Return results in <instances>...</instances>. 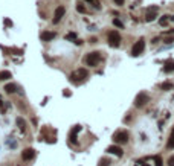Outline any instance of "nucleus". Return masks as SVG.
<instances>
[{
    "label": "nucleus",
    "mask_w": 174,
    "mask_h": 166,
    "mask_svg": "<svg viewBox=\"0 0 174 166\" xmlns=\"http://www.w3.org/2000/svg\"><path fill=\"white\" fill-rule=\"evenodd\" d=\"M87 76H89V72L86 70V69H78V70H75V72H72L70 73V81L72 82H83L86 78H87Z\"/></svg>",
    "instance_id": "obj_1"
},
{
    "label": "nucleus",
    "mask_w": 174,
    "mask_h": 166,
    "mask_svg": "<svg viewBox=\"0 0 174 166\" xmlns=\"http://www.w3.org/2000/svg\"><path fill=\"white\" fill-rule=\"evenodd\" d=\"M99 61H101V54L99 52H90L86 57V64L90 66V67H95Z\"/></svg>",
    "instance_id": "obj_2"
},
{
    "label": "nucleus",
    "mask_w": 174,
    "mask_h": 166,
    "mask_svg": "<svg viewBox=\"0 0 174 166\" xmlns=\"http://www.w3.org/2000/svg\"><path fill=\"white\" fill-rule=\"evenodd\" d=\"M107 40H109V44L112 47H118L119 44H121V35H119L118 31H112V32H109Z\"/></svg>",
    "instance_id": "obj_3"
},
{
    "label": "nucleus",
    "mask_w": 174,
    "mask_h": 166,
    "mask_svg": "<svg viewBox=\"0 0 174 166\" xmlns=\"http://www.w3.org/2000/svg\"><path fill=\"white\" fill-rule=\"evenodd\" d=\"M144 49H145V41H144V38H141L139 41H136L135 44H133V47H131V55L133 57H139L144 52Z\"/></svg>",
    "instance_id": "obj_4"
},
{
    "label": "nucleus",
    "mask_w": 174,
    "mask_h": 166,
    "mask_svg": "<svg viewBox=\"0 0 174 166\" xmlns=\"http://www.w3.org/2000/svg\"><path fill=\"white\" fill-rule=\"evenodd\" d=\"M113 140L116 143H127L128 142V133L127 131H116L113 134Z\"/></svg>",
    "instance_id": "obj_5"
},
{
    "label": "nucleus",
    "mask_w": 174,
    "mask_h": 166,
    "mask_svg": "<svg viewBox=\"0 0 174 166\" xmlns=\"http://www.w3.org/2000/svg\"><path fill=\"white\" fill-rule=\"evenodd\" d=\"M148 101H150V98H148V95H147V93H139V95L136 96L135 105H136V107H144Z\"/></svg>",
    "instance_id": "obj_6"
},
{
    "label": "nucleus",
    "mask_w": 174,
    "mask_h": 166,
    "mask_svg": "<svg viewBox=\"0 0 174 166\" xmlns=\"http://www.w3.org/2000/svg\"><path fill=\"white\" fill-rule=\"evenodd\" d=\"M64 12H66V9H64V6H58V8L55 9V15H53V20H52V21H53V23H55V24H57V23H58V21H60V20L63 18V15H64Z\"/></svg>",
    "instance_id": "obj_7"
},
{
    "label": "nucleus",
    "mask_w": 174,
    "mask_h": 166,
    "mask_svg": "<svg viewBox=\"0 0 174 166\" xmlns=\"http://www.w3.org/2000/svg\"><path fill=\"white\" fill-rule=\"evenodd\" d=\"M107 152H110V154H115V156H118V157H122V156H124V151L119 148V146H116V145L109 146V148H107Z\"/></svg>",
    "instance_id": "obj_8"
},
{
    "label": "nucleus",
    "mask_w": 174,
    "mask_h": 166,
    "mask_svg": "<svg viewBox=\"0 0 174 166\" xmlns=\"http://www.w3.org/2000/svg\"><path fill=\"white\" fill-rule=\"evenodd\" d=\"M34 156H35V151L32 148H28V149H24L21 152V159L23 160H31V159H34Z\"/></svg>",
    "instance_id": "obj_9"
},
{
    "label": "nucleus",
    "mask_w": 174,
    "mask_h": 166,
    "mask_svg": "<svg viewBox=\"0 0 174 166\" xmlns=\"http://www.w3.org/2000/svg\"><path fill=\"white\" fill-rule=\"evenodd\" d=\"M164 70H165L167 73L174 72V59H167V61H165V64H164Z\"/></svg>",
    "instance_id": "obj_10"
},
{
    "label": "nucleus",
    "mask_w": 174,
    "mask_h": 166,
    "mask_svg": "<svg viewBox=\"0 0 174 166\" xmlns=\"http://www.w3.org/2000/svg\"><path fill=\"white\" fill-rule=\"evenodd\" d=\"M55 37H57L55 32H43L41 35H40V38H41L43 41H50V40H53Z\"/></svg>",
    "instance_id": "obj_11"
},
{
    "label": "nucleus",
    "mask_w": 174,
    "mask_h": 166,
    "mask_svg": "<svg viewBox=\"0 0 174 166\" xmlns=\"http://www.w3.org/2000/svg\"><path fill=\"white\" fill-rule=\"evenodd\" d=\"M156 12H157V8H154L153 9V12H151V9L147 12V15H145V20L147 21H153V20H156Z\"/></svg>",
    "instance_id": "obj_12"
},
{
    "label": "nucleus",
    "mask_w": 174,
    "mask_h": 166,
    "mask_svg": "<svg viewBox=\"0 0 174 166\" xmlns=\"http://www.w3.org/2000/svg\"><path fill=\"white\" fill-rule=\"evenodd\" d=\"M5 90H6V93H16L17 92V85L16 84H6Z\"/></svg>",
    "instance_id": "obj_13"
},
{
    "label": "nucleus",
    "mask_w": 174,
    "mask_h": 166,
    "mask_svg": "<svg viewBox=\"0 0 174 166\" xmlns=\"http://www.w3.org/2000/svg\"><path fill=\"white\" fill-rule=\"evenodd\" d=\"M11 72H8V70H3V72H0V81H6V79H9L11 78Z\"/></svg>",
    "instance_id": "obj_14"
},
{
    "label": "nucleus",
    "mask_w": 174,
    "mask_h": 166,
    "mask_svg": "<svg viewBox=\"0 0 174 166\" xmlns=\"http://www.w3.org/2000/svg\"><path fill=\"white\" fill-rule=\"evenodd\" d=\"M17 125H19V128L24 133L26 131V123H24V120L21 119V118H17Z\"/></svg>",
    "instance_id": "obj_15"
},
{
    "label": "nucleus",
    "mask_w": 174,
    "mask_h": 166,
    "mask_svg": "<svg viewBox=\"0 0 174 166\" xmlns=\"http://www.w3.org/2000/svg\"><path fill=\"white\" fill-rule=\"evenodd\" d=\"M168 148H170V149H174V128H173L171 136H170V139H168Z\"/></svg>",
    "instance_id": "obj_16"
},
{
    "label": "nucleus",
    "mask_w": 174,
    "mask_h": 166,
    "mask_svg": "<svg viewBox=\"0 0 174 166\" xmlns=\"http://www.w3.org/2000/svg\"><path fill=\"white\" fill-rule=\"evenodd\" d=\"M160 88H162V90H173V84L171 82H164L162 85H160Z\"/></svg>",
    "instance_id": "obj_17"
},
{
    "label": "nucleus",
    "mask_w": 174,
    "mask_h": 166,
    "mask_svg": "<svg viewBox=\"0 0 174 166\" xmlns=\"http://www.w3.org/2000/svg\"><path fill=\"white\" fill-rule=\"evenodd\" d=\"M113 24H115V26H118V28H121V29L124 28L122 21H121V20H118V18H115V20H113Z\"/></svg>",
    "instance_id": "obj_18"
},
{
    "label": "nucleus",
    "mask_w": 174,
    "mask_h": 166,
    "mask_svg": "<svg viewBox=\"0 0 174 166\" xmlns=\"http://www.w3.org/2000/svg\"><path fill=\"white\" fill-rule=\"evenodd\" d=\"M66 40H76V34L75 32H70L66 35Z\"/></svg>",
    "instance_id": "obj_19"
},
{
    "label": "nucleus",
    "mask_w": 174,
    "mask_h": 166,
    "mask_svg": "<svg viewBox=\"0 0 174 166\" xmlns=\"http://www.w3.org/2000/svg\"><path fill=\"white\" fill-rule=\"evenodd\" d=\"M154 163H156V166H162V159H160V156L154 157Z\"/></svg>",
    "instance_id": "obj_20"
},
{
    "label": "nucleus",
    "mask_w": 174,
    "mask_h": 166,
    "mask_svg": "<svg viewBox=\"0 0 174 166\" xmlns=\"http://www.w3.org/2000/svg\"><path fill=\"white\" fill-rule=\"evenodd\" d=\"M109 163H110V160H107V159H101V162H99V165H98V166H109Z\"/></svg>",
    "instance_id": "obj_21"
},
{
    "label": "nucleus",
    "mask_w": 174,
    "mask_h": 166,
    "mask_svg": "<svg viewBox=\"0 0 174 166\" xmlns=\"http://www.w3.org/2000/svg\"><path fill=\"white\" fill-rule=\"evenodd\" d=\"M76 11H78V12H81V14H83V12H86V8H84L83 5H79V3H78V5H76Z\"/></svg>",
    "instance_id": "obj_22"
},
{
    "label": "nucleus",
    "mask_w": 174,
    "mask_h": 166,
    "mask_svg": "<svg viewBox=\"0 0 174 166\" xmlns=\"http://www.w3.org/2000/svg\"><path fill=\"white\" fill-rule=\"evenodd\" d=\"M159 21H160V24H162V26H164V24H167V23H168V17H167V15H164V17L160 18Z\"/></svg>",
    "instance_id": "obj_23"
},
{
    "label": "nucleus",
    "mask_w": 174,
    "mask_h": 166,
    "mask_svg": "<svg viewBox=\"0 0 174 166\" xmlns=\"http://www.w3.org/2000/svg\"><path fill=\"white\" fill-rule=\"evenodd\" d=\"M168 166H174V156H171L168 159Z\"/></svg>",
    "instance_id": "obj_24"
},
{
    "label": "nucleus",
    "mask_w": 174,
    "mask_h": 166,
    "mask_svg": "<svg viewBox=\"0 0 174 166\" xmlns=\"http://www.w3.org/2000/svg\"><path fill=\"white\" fill-rule=\"evenodd\" d=\"M124 2H125V0H115V3H116L118 6H121V5H124Z\"/></svg>",
    "instance_id": "obj_25"
},
{
    "label": "nucleus",
    "mask_w": 174,
    "mask_h": 166,
    "mask_svg": "<svg viewBox=\"0 0 174 166\" xmlns=\"http://www.w3.org/2000/svg\"><path fill=\"white\" fill-rule=\"evenodd\" d=\"M5 24H6V26H12V21H9L8 18L5 20Z\"/></svg>",
    "instance_id": "obj_26"
},
{
    "label": "nucleus",
    "mask_w": 174,
    "mask_h": 166,
    "mask_svg": "<svg viewBox=\"0 0 174 166\" xmlns=\"http://www.w3.org/2000/svg\"><path fill=\"white\" fill-rule=\"evenodd\" d=\"M173 41H174L173 38H167V40H165V43H168V44H170V43H173Z\"/></svg>",
    "instance_id": "obj_27"
},
{
    "label": "nucleus",
    "mask_w": 174,
    "mask_h": 166,
    "mask_svg": "<svg viewBox=\"0 0 174 166\" xmlns=\"http://www.w3.org/2000/svg\"><path fill=\"white\" fill-rule=\"evenodd\" d=\"M86 2H95V0H86Z\"/></svg>",
    "instance_id": "obj_28"
},
{
    "label": "nucleus",
    "mask_w": 174,
    "mask_h": 166,
    "mask_svg": "<svg viewBox=\"0 0 174 166\" xmlns=\"http://www.w3.org/2000/svg\"><path fill=\"white\" fill-rule=\"evenodd\" d=\"M0 99H2V96H0Z\"/></svg>",
    "instance_id": "obj_29"
}]
</instances>
